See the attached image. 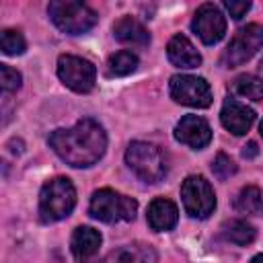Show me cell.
I'll use <instances>...</instances> for the list:
<instances>
[{
    "mask_svg": "<svg viewBox=\"0 0 263 263\" xmlns=\"http://www.w3.org/2000/svg\"><path fill=\"white\" fill-rule=\"evenodd\" d=\"M263 47V27L257 23H251L236 31V35L230 39L228 47L224 49L222 64L226 68H236L249 62L259 49Z\"/></svg>",
    "mask_w": 263,
    "mask_h": 263,
    "instance_id": "8",
    "label": "cell"
},
{
    "mask_svg": "<svg viewBox=\"0 0 263 263\" xmlns=\"http://www.w3.org/2000/svg\"><path fill=\"white\" fill-rule=\"evenodd\" d=\"M257 154H259V148H257L255 142H249V144L242 148V158H247V160H249V158H255Z\"/></svg>",
    "mask_w": 263,
    "mask_h": 263,
    "instance_id": "26",
    "label": "cell"
},
{
    "mask_svg": "<svg viewBox=\"0 0 263 263\" xmlns=\"http://www.w3.org/2000/svg\"><path fill=\"white\" fill-rule=\"evenodd\" d=\"M76 205V189L68 177L49 179L39 193V218L49 224L64 220Z\"/></svg>",
    "mask_w": 263,
    "mask_h": 263,
    "instance_id": "2",
    "label": "cell"
},
{
    "mask_svg": "<svg viewBox=\"0 0 263 263\" xmlns=\"http://www.w3.org/2000/svg\"><path fill=\"white\" fill-rule=\"evenodd\" d=\"M58 76L74 92H90L97 82V68L80 55L64 53L58 58Z\"/></svg>",
    "mask_w": 263,
    "mask_h": 263,
    "instance_id": "7",
    "label": "cell"
},
{
    "mask_svg": "<svg viewBox=\"0 0 263 263\" xmlns=\"http://www.w3.org/2000/svg\"><path fill=\"white\" fill-rule=\"evenodd\" d=\"M220 121L234 136H245L251 129V125L255 123V111L251 107H247L245 103L228 97L224 101V105H222Z\"/></svg>",
    "mask_w": 263,
    "mask_h": 263,
    "instance_id": "12",
    "label": "cell"
},
{
    "mask_svg": "<svg viewBox=\"0 0 263 263\" xmlns=\"http://www.w3.org/2000/svg\"><path fill=\"white\" fill-rule=\"evenodd\" d=\"M47 144L66 164L74 168H86L97 164L105 154L107 134L99 121L84 117L72 127H60L51 132Z\"/></svg>",
    "mask_w": 263,
    "mask_h": 263,
    "instance_id": "1",
    "label": "cell"
},
{
    "mask_svg": "<svg viewBox=\"0 0 263 263\" xmlns=\"http://www.w3.org/2000/svg\"><path fill=\"white\" fill-rule=\"evenodd\" d=\"M166 55L173 66L177 68H197L201 64V55L195 49V45L189 41V37L177 33L168 45H166Z\"/></svg>",
    "mask_w": 263,
    "mask_h": 263,
    "instance_id": "16",
    "label": "cell"
},
{
    "mask_svg": "<svg viewBox=\"0 0 263 263\" xmlns=\"http://www.w3.org/2000/svg\"><path fill=\"white\" fill-rule=\"evenodd\" d=\"M156 261H158V255L154 247H150L148 242H132V245L113 249L97 263H156Z\"/></svg>",
    "mask_w": 263,
    "mask_h": 263,
    "instance_id": "13",
    "label": "cell"
},
{
    "mask_svg": "<svg viewBox=\"0 0 263 263\" xmlns=\"http://www.w3.org/2000/svg\"><path fill=\"white\" fill-rule=\"evenodd\" d=\"M138 55L129 49H121L115 51L113 55H109L107 60V74L109 76H127L138 68Z\"/></svg>",
    "mask_w": 263,
    "mask_h": 263,
    "instance_id": "21",
    "label": "cell"
},
{
    "mask_svg": "<svg viewBox=\"0 0 263 263\" xmlns=\"http://www.w3.org/2000/svg\"><path fill=\"white\" fill-rule=\"evenodd\" d=\"M261 70H263V62H261Z\"/></svg>",
    "mask_w": 263,
    "mask_h": 263,
    "instance_id": "29",
    "label": "cell"
},
{
    "mask_svg": "<svg viewBox=\"0 0 263 263\" xmlns=\"http://www.w3.org/2000/svg\"><path fill=\"white\" fill-rule=\"evenodd\" d=\"M0 82H2V88L4 92H14L21 88L23 84V76L18 70L10 68L8 64H0Z\"/></svg>",
    "mask_w": 263,
    "mask_h": 263,
    "instance_id": "23",
    "label": "cell"
},
{
    "mask_svg": "<svg viewBox=\"0 0 263 263\" xmlns=\"http://www.w3.org/2000/svg\"><path fill=\"white\" fill-rule=\"evenodd\" d=\"M175 140L193 150H201L212 140V127L199 115H185L175 125Z\"/></svg>",
    "mask_w": 263,
    "mask_h": 263,
    "instance_id": "11",
    "label": "cell"
},
{
    "mask_svg": "<svg viewBox=\"0 0 263 263\" xmlns=\"http://www.w3.org/2000/svg\"><path fill=\"white\" fill-rule=\"evenodd\" d=\"M113 35H115L117 41H121L125 45H134V47H146L150 43V33L134 16L117 18L115 25H113Z\"/></svg>",
    "mask_w": 263,
    "mask_h": 263,
    "instance_id": "17",
    "label": "cell"
},
{
    "mask_svg": "<svg viewBox=\"0 0 263 263\" xmlns=\"http://www.w3.org/2000/svg\"><path fill=\"white\" fill-rule=\"evenodd\" d=\"M220 234H222L224 240L240 245V247L251 245L255 240V236H257L255 228L247 220H228V222H224L222 228H220Z\"/></svg>",
    "mask_w": 263,
    "mask_h": 263,
    "instance_id": "18",
    "label": "cell"
},
{
    "mask_svg": "<svg viewBox=\"0 0 263 263\" xmlns=\"http://www.w3.org/2000/svg\"><path fill=\"white\" fill-rule=\"evenodd\" d=\"M125 162L144 183H158L168 173L164 152L150 142H132L125 150Z\"/></svg>",
    "mask_w": 263,
    "mask_h": 263,
    "instance_id": "3",
    "label": "cell"
},
{
    "mask_svg": "<svg viewBox=\"0 0 263 263\" xmlns=\"http://www.w3.org/2000/svg\"><path fill=\"white\" fill-rule=\"evenodd\" d=\"M138 212V201L134 197L121 195L113 189H97L88 203V214L95 220H101L105 224L115 222H132Z\"/></svg>",
    "mask_w": 263,
    "mask_h": 263,
    "instance_id": "5",
    "label": "cell"
},
{
    "mask_svg": "<svg viewBox=\"0 0 263 263\" xmlns=\"http://www.w3.org/2000/svg\"><path fill=\"white\" fill-rule=\"evenodd\" d=\"M232 92L249 99V101H263V78L255 74H240L232 82Z\"/></svg>",
    "mask_w": 263,
    "mask_h": 263,
    "instance_id": "20",
    "label": "cell"
},
{
    "mask_svg": "<svg viewBox=\"0 0 263 263\" xmlns=\"http://www.w3.org/2000/svg\"><path fill=\"white\" fill-rule=\"evenodd\" d=\"M0 47H2V53H6V55H21L27 49V41L21 31L4 29L0 35Z\"/></svg>",
    "mask_w": 263,
    "mask_h": 263,
    "instance_id": "22",
    "label": "cell"
},
{
    "mask_svg": "<svg viewBox=\"0 0 263 263\" xmlns=\"http://www.w3.org/2000/svg\"><path fill=\"white\" fill-rule=\"evenodd\" d=\"M234 210L247 216H261L263 214V195L261 189L255 185H247L234 199Z\"/></svg>",
    "mask_w": 263,
    "mask_h": 263,
    "instance_id": "19",
    "label": "cell"
},
{
    "mask_svg": "<svg viewBox=\"0 0 263 263\" xmlns=\"http://www.w3.org/2000/svg\"><path fill=\"white\" fill-rule=\"evenodd\" d=\"M212 173H214L220 181H224V179H228V177H232V175L236 173V164L232 162V158H230L228 154L220 152V154H216V158H214V162H212Z\"/></svg>",
    "mask_w": 263,
    "mask_h": 263,
    "instance_id": "24",
    "label": "cell"
},
{
    "mask_svg": "<svg viewBox=\"0 0 263 263\" xmlns=\"http://www.w3.org/2000/svg\"><path fill=\"white\" fill-rule=\"evenodd\" d=\"M146 220H148V226L156 232H166V230H173L177 226V220H179V210L177 205L166 199V197H156L150 201L148 205V212H146Z\"/></svg>",
    "mask_w": 263,
    "mask_h": 263,
    "instance_id": "14",
    "label": "cell"
},
{
    "mask_svg": "<svg viewBox=\"0 0 263 263\" xmlns=\"http://www.w3.org/2000/svg\"><path fill=\"white\" fill-rule=\"evenodd\" d=\"M259 129H261V136H263V121H261V125H259Z\"/></svg>",
    "mask_w": 263,
    "mask_h": 263,
    "instance_id": "28",
    "label": "cell"
},
{
    "mask_svg": "<svg viewBox=\"0 0 263 263\" xmlns=\"http://www.w3.org/2000/svg\"><path fill=\"white\" fill-rule=\"evenodd\" d=\"M224 8L230 12V16L234 18V21H240L249 10H251V2L249 0H226L224 2Z\"/></svg>",
    "mask_w": 263,
    "mask_h": 263,
    "instance_id": "25",
    "label": "cell"
},
{
    "mask_svg": "<svg viewBox=\"0 0 263 263\" xmlns=\"http://www.w3.org/2000/svg\"><path fill=\"white\" fill-rule=\"evenodd\" d=\"M101 232L90 226H78L70 238V251L78 263L90 261L101 247Z\"/></svg>",
    "mask_w": 263,
    "mask_h": 263,
    "instance_id": "15",
    "label": "cell"
},
{
    "mask_svg": "<svg viewBox=\"0 0 263 263\" xmlns=\"http://www.w3.org/2000/svg\"><path fill=\"white\" fill-rule=\"evenodd\" d=\"M47 14H49L51 23L68 35H82V33L90 31L99 21L97 12L88 4L74 2V0H53V2H49Z\"/></svg>",
    "mask_w": 263,
    "mask_h": 263,
    "instance_id": "4",
    "label": "cell"
},
{
    "mask_svg": "<svg viewBox=\"0 0 263 263\" xmlns=\"http://www.w3.org/2000/svg\"><path fill=\"white\" fill-rule=\"evenodd\" d=\"M171 97L179 105L205 109L212 105V88L201 76H189V74H177L171 78Z\"/></svg>",
    "mask_w": 263,
    "mask_h": 263,
    "instance_id": "9",
    "label": "cell"
},
{
    "mask_svg": "<svg viewBox=\"0 0 263 263\" xmlns=\"http://www.w3.org/2000/svg\"><path fill=\"white\" fill-rule=\"evenodd\" d=\"M181 199H183L185 212L191 218H197V220L208 218L216 210V193H214L210 181H205L199 175H189L183 181Z\"/></svg>",
    "mask_w": 263,
    "mask_h": 263,
    "instance_id": "6",
    "label": "cell"
},
{
    "mask_svg": "<svg viewBox=\"0 0 263 263\" xmlns=\"http://www.w3.org/2000/svg\"><path fill=\"white\" fill-rule=\"evenodd\" d=\"M251 263H263V255H255V257L251 259Z\"/></svg>",
    "mask_w": 263,
    "mask_h": 263,
    "instance_id": "27",
    "label": "cell"
},
{
    "mask_svg": "<svg viewBox=\"0 0 263 263\" xmlns=\"http://www.w3.org/2000/svg\"><path fill=\"white\" fill-rule=\"evenodd\" d=\"M191 29L193 33L201 39V43L205 45H214L218 43L224 33H226V18L222 14V10L216 4H201L191 21Z\"/></svg>",
    "mask_w": 263,
    "mask_h": 263,
    "instance_id": "10",
    "label": "cell"
}]
</instances>
